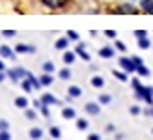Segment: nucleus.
I'll list each match as a JSON object with an SVG mask.
<instances>
[{
  "instance_id": "45",
  "label": "nucleus",
  "mask_w": 153,
  "mask_h": 140,
  "mask_svg": "<svg viewBox=\"0 0 153 140\" xmlns=\"http://www.w3.org/2000/svg\"><path fill=\"white\" fill-rule=\"evenodd\" d=\"M0 71H6V64H4V58H0Z\"/></svg>"
},
{
  "instance_id": "22",
  "label": "nucleus",
  "mask_w": 153,
  "mask_h": 140,
  "mask_svg": "<svg viewBox=\"0 0 153 140\" xmlns=\"http://www.w3.org/2000/svg\"><path fill=\"white\" fill-rule=\"evenodd\" d=\"M136 75H138L140 79H148V77H151V71L148 69V66H146V64H142V66L136 67Z\"/></svg>"
},
{
  "instance_id": "40",
  "label": "nucleus",
  "mask_w": 153,
  "mask_h": 140,
  "mask_svg": "<svg viewBox=\"0 0 153 140\" xmlns=\"http://www.w3.org/2000/svg\"><path fill=\"white\" fill-rule=\"evenodd\" d=\"M142 114H146L148 118H153V106H148V108H144Z\"/></svg>"
},
{
  "instance_id": "9",
  "label": "nucleus",
  "mask_w": 153,
  "mask_h": 140,
  "mask_svg": "<svg viewBox=\"0 0 153 140\" xmlns=\"http://www.w3.org/2000/svg\"><path fill=\"white\" fill-rule=\"evenodd\" d=\"M84 110L90 116H99L101 114V105H99V101H88V103L84 105Z\"/></svg>"
},
{
  "instance_id": "16",
  "label": "nucleus",
  "mask_w": 153,
  "mask_h": 140,
  "mask_svg": "<svg viewBox=\"0 0 153 140\" xmlns=\"http://www.w3.org/2000/svg\"><path fill=\"white\" fill-rule=\"evenodd\" d=\"M71 77H73V73H71L69 66H65V67H62V69H58V79H60V80L67 82V80H71Z\"/></svg>"
},
{
  "instance_id": "32",
  "label": "nucleus",
  "mask_w": 153,
  "mask_h": 140,
  "mask_svg": "<svg viewBox=\"0 0 153 140\" xmlns=\"http://www.w3.org/2000/svg\"><path fill=\"white\" fill-rule=\"evenodd\" d=\"M142 110H144V108H142L140 105H131V106H129V112H131V116H140Z\"/></svg>"
},
{
  "instance_id": "3",
  "label": "nucleus",
  "mask_w": 153,
  "mask_h": 140,
  "mask_svg": "<svg viewBox=\"0 0 153 140\" xmlns=\"http://www.w3.org/2000/svg\"><path fill=\"white\" fill-rule=\"evenodd\" d=\"M6 75H7V79H10V80L21 82L26 77V69L25 67H11V69H6Z\"/></svg>"
},
{
  "instance_id": "35",
  "label": "nucleus",
  "mask_w": 153,
  "mask_h": 140,
  "mask_svg": "<svg viewBox=\"0 0 153 140\" xmlns=\"http://www.w3.org/2000/svg\"><path fill=\"white\" fill-rule=\"evenodd\" d=\"M17 32L15 30H2V37H15Z\"/></svg>"
},
{
  "instance_id": "10",
  "label": "nucleus",
  "mask_w": 153,
  "mask_h": 140,
  "mask_svg": "<svg viewBox=\"0 0 153 140\" xmlns=\"http://www.w3.org/2000/svg\"><path fill=\"white\" fill-rule=\"evenodd\" d=\"M13 49L17 54H36V51H37L34 45H28V43H17Z\"/></svg>"
},
{
  "instance_id": "1",
  "label": "nucleus",
  "mask_w": 153,
  "mask_h": 140,
  "mask_svg": "<svg viewBox=\"0 0 153 140\" xmlns=\"http://www.w3.org/2000/svg\"><path fill=\"white\" fill-rule=\"evenodd\" d=\"M131 86L134 90V97L138 101H144L146 105H153V86H146L140 82V77H133L131 79Z\"/></svg>"
},
{
  "instance_id": "8",
  "label": "nucleus",
  "mask_w": 153,
  "mask_h": 140,
  "mask_svg": "<svg viewBox=\"0 0 153 140\" xmlns=\"http://www.w3.org/2000/svg\"><path fill=\"white\" fill-rule=\"evenodd\" d=\"M39 99H41V103H43V105H49V106H51V105H58V106H65V105L62 103V101H60V99H58V97L54 95V93H43V95H41Z\"/></svg>"
},
{
  "instance_id": "34",
  "label": "nucleus",
  "mask_w": 153,
  "mask_h": 140,
  "mask_svg": "<svg viewBox=\"0 0 153 140\" xmlns=\"http://www.w3.org/2000/svg\"><path fill=\"white\" fill-rule=\"evenodd\" d=\"M67 37H69L71 41H76V43H79V39H80V36L76 34L75 30H67Z\"/></svg>"
},
{
  "instance_id": "7",
  "label": "nucleus",
  "mask_w": 153,
  "mask_h": 140,
  "mask_svg": "<svg viewBox=\"0 0 153 140\" xmlns=\"http://www.w3.org/2000/svg\"><path fill=\"white\" fill-rule=\"evenodd\" d=\"M0 58L4 60H17V52L10 45H0Z\"/></svg>"
},
{
  "instance_id": "19",
  "label": "nucleus",
  "mask_w": 153,
  "mask_h": 140,
  "mask_svg": "<svg viewBox=\"0 0 153 140\" xmlns=\"http://www.w3.org/2000/svg\"><path fill=\"white\" fill-rule=\"evenodd\" d=\"M140 10L148 15H153V0H140Z\"/></svg>"
},
{
  "instance_id": "39",
  "label": "nucleus",
  "mask_w": 153,
  "mask_h": 140,
  "mask_svg": "<svg viewBox=\"0 0 153 140\" xmlns=\"http://www.w3.org/2000/svg\"><path fill=\"white\" fill-rule=\"evenodd\" d=\"M134 37H138V39L140 37H148V32L146 30H134Z\"/></svg>"
},
{
  "instance_id": "48",
  "label": "nucleus",
  "mask_w": 153,
  "mask_h": 140,
  "mask_svg": "<svg viewBox=\"0 0 153 140\" xmlns=\"http://www.w3.org/2000/svg\"><path fill=\"white\" fill-rule=\"evenodd\" d=\"M151 106H153V105H151Z\"/></svg>"
},
{
  "instance_id": "42",
  "label": "nucleus",
  "mask_w": 153,
  "mask_h": 140,
  "mask_svg": "<svg viewBox=\"0 0 153 140\" xmlns=\"http://www.w3.org/2000/svg\"><path fill=\"white\" fill-rule=\"evenodd\" d=\"M88 140H101V135H99V133H90Z\"/></svg>"
},
{
  "instance_id": "26",
  "label": "nucleus",
  "mask_w": 153,
  "mask_h": 140,
  "mask_svg": "<svg viewBox=\"0 0 153 140\" xmlns=\"http://www.w3.org/2000/svg\"><path fill=\"white\" fill-rule=\"evenodd\" d=\"M112 75H114V79H118L121 82H129V75L125 71H120V69H112Z\"/></svg>"
},
{
  "instance_id": "12",
  "label": "nucleus",
  "mask_w": 153,
  "mask_h": 140,
  "mask_svg": "<svg viewBox=\"0 0 153 140\" xmlns=\"http://www.w3.org/2000/svg\"><path fill=\"white\" fill-rule=\"evenodd\" d=\"M76 58H79V56H76V52H75V51H69V49L64 51V54H62V60H64L65 66H73Z\"/></svg>"
},
{
  "instance_id": "36",
  "label": "nucleus",
  "mask_w": 153,
  "mask_h": 140,
  "mask_svg": "<svg viewBox=\"0 0 153 140\" xmlns=\"http://www.w3.org/2000/svg\"><path fill=\"white\" fill-rule=\"evenodd\" d=\"M105 36L110 37V39H116V37H118V32H116V30H105Z\"/></svg>"
},
{
  "instance_id": "31",
  "label": "nucleus",
  "mask_w": 153,
  "mask_h": 140,
  "mask_svg": "<svg viewBox=\"0 0 153 140\" xmlns=\"http://www.w3.org/2000/svg\"><path fill=\"white\" fill-rule=\"evenodd\" d=\"M114 49L120 51V52H127V45L121 41V39H114Z\"/></svg>"
},
{
  "instance_id": "21",
  "label": "nucleus",
  "mask_w": 153,
  "mask_h": 140,
  "mask_svg": "<svg viewBox=\"0 0 153 140\" xmlns=\"http://www.w3.org/2000/svg\"><path fill=\"white\" fill-rule=\"evenodd\" d=\"M39 82H41V86H52V84H54V77L49 75V73H41Z\"/></svg>"
},
{
  "instance_id": "5",
  "label": "nucleus",
  "mask_w": 153,
  "mask_h": 140,
  "mask_svg": "<svg viewBox=\"0 0 153 140\" xmlns=\"http://www.w3.org/2000/svg\"><path fill=\"white\" fill-rule=\"evenodd\" d=\"M73 51L76 52V56H79L80 60H84V62H86V64H90V62H91V56L88 54V49H86V43L79 41V43L75 45V49H73Z\"/></svg>"
},
{
  "instance_id": "24",
  "label": "nucleus",
  "mask_w": 153,
  "mask_h": 140,
  "mask_svg": "<svg viewBox=\"0 0 153 140\" xmlns=\"http://www.w3.org/2000/svg\"><path fill=\"white\" fill-rule=\"evenodd\" d=\"M49 135H51L52 140H60L62 138V129H60L58 125H51L49 127Z\"/></svg>"
},
{
  "instance_id": "37",
  "label": "nucleus",
  "mask_w": 153,
  "mask_h": 140,
  "mask_svg": "<svg viewBox=\"0 0 153 140\" xmlns=\"http://www.w3.org/2000/svg\"><path fill=\"white\" fill-rule=\"evenodd\" d=\"M0 131H10V121L7 120H0Z\"/></svg>"
},
{
  "instance_id": "14",
  "label": "nucleus",
  "mask_w": 153,
  "mask_h": 140,
  "mask_svg": "<svg viewBox=\"0 0 153 140\" xmlns=\"http://www.w3.org/2000/svg\"><path fill=\"white\" fill-rule=\"evenodd\" d=\"M67 97H71V99L82 97V88L76 86V84H69V88H67Z\"/></svg>"
},
{
  "instance_id": "18",
  "label": "nucleus",
  "mask_w": 153,
  "mask_h": 140,
  "mask_svg": "<svg viewBox=\"0 0 153 140\" xmlns=\"http://www.w3.org/2000/svg\"><path fill=\"white\" fill-rule=\"evenodd\" d=\"M30 105V99L25 97V95H19V97H15V106L21 108V110H25V108H28Z\"/></svg>"
},
{
  "instance_id": "29",
  "label": "nucleus",
  "mask_w": 153,
  "mask_h": 140,
  "mask_svg": "<svg viewBox=\"0 0 153 140\" xmlns=\"http://www.w3.org/2000/svg\"><path fill=\"white\" fill-rule=\"evenodd\" d=\"M26 79H28L30 82H32V86H34V90H39V88H41V82H39V79H37V77H34L32 73L28 71V69H26Z\"/></svg>"
},
{
  "instance_id": "33",
  "label": "nucleus",
  "mask_w": 153,
  "mask_h": 140,
  "mask_svg": "<svg viewBox=\"0 0 153 140\" xmlns=\"http://www.w3.org/2000/svg\"><path fill=\"white\" fill-rule=\"evenodd\" d=\"M39 112H41V116L43 118H51V110H49V105H41V108H39Z\"/></svg>"
},
{
  "instance_id": "13",
  "label": "nucleus",
  "mask_w": 153,
  "mask_h": 140,
  "mask_svg": "<svg viewBox=\"0 0 153 140\" xmlns=\"http://www.w3.org/2000/svg\"><path fill=\"white\" fill-rule=\"evenodd\" d=\"M62 118L64 120H76V110L73 106H69V105H65V106H62Z\"/></svg>"
},
{
  "instance_id": "20",
  "label": "nucleus",
  "mask_w": 153,
  "mask_h": 140,
  "mask_svg": "<svg viewBox=\"0 0 153 140\" xmlns=\"http://www.w3.org/2000/svg\"><path fill=\"white\" fill-rule=\"evenodd\" d=\"M43 135H45V133H43V129H41V127H32V129L28 131V136L32 138V140H41Z\"/></svg>"
},
{
  "instance_id": "46",
  "label": "nucleus",
  "mask_w": 153,
  "mask_h": 140,
  "mask_svg": "<svg viewBox=\"0 0 153 140\" xmlns=\"http://www.w3.org/2000/svg\"><path fill=\"white\" fill-rule=\"evenodd\" d=\"M151 135H153V129H151Z\"/></svg>"
},
{
  "instance_id": "41",
  "label": "nucleus",
  "mask_w": 153,
  "mask_h": 140,
  "mask_svg": "<svg viewBox=\"0 0 153 140\" xmlns=\"http://www.w3.org/2000/svg\"><path fill=\"white\" fill-rule=\"evenodd\" d=\"M105 131L106 133H116V125H114V123H108V125L105 127Z\"/></svg>"
},
{
  "instance_id": "28",
  "label": "nucleus",
  "mask_w": 153,
  "mask_h": 140,
  "mask_svg": "<svg viewBox=\"0 0 153 140\" xmlns=\"http://www.w3.org/2000/svg\"><path fill=\"white\" fill-rule=\"evenodd\" d=\"M19 84H21V88H22V92H25V93H32V92H34V86H32V82H30V80L26 79V77H25V79H22Z\"/></svg>"
},
{
  "instance_id": "17",
  "label": "nucleus",
  "mask_w": 153,
  "mask_h": 140,
  "mask_svg": "<svg viewBox=\"0 0 153 140\" xmlns=\"http://www.w3.org/2000/svg\"><path fill=\"white\" fill-rule=\"evenodd\" d=\"M56 64H54V62H51V60H47V62H43V64H41V71L43 73H49V75H52V73H54L56 71Z\"/></svg>"
},
{
  "instance_id": "38",
  "label": "nucleus",
  "mask_w": 153,
  "mask_h": 140,
  "mask_svg": "<svg viewBox=\"0 0 153 140\" xmlns=\"http://www.w3.org/2000/svg\"><path fill=\"white\" fill-rule=\"evenodd\" d=\"M0 140H11V133L10 131H0Z\"/></svg>"
},
{
  "instance_id": "11",
  "label": "nucleus",
  "mask_w": 153,
  "mask_h": 140,
  "mask_svg": "<svg viewBox=\"0 0 153 140\" xmlns=\"http://www.w3.org/2000/svg\"><path fill=\"white\" fill-rule=\"evenodd\" d=\"M69 43H71V39H69L67 36H64V37H58V39L54 41V49L64 52V51H67V49H69Z\"/></svg>"
},
{
  "instance_id": "30",
  "label": "nucleus",
  "mask_w": 153,
  "mask_h": 140,
  "mask_svg": "<svg viewBox=\"0 0 153 140\" xmlns=\"http://www.w3.org/2000/svg\"><path fill=\"white\" fill-rule=\"evenodd\" d=\"M25 118L26 120H30V121H34L36 118H37V110H36V108H25Z\"/></svg>"
},
{
  "instance_id": "44",
  "label": "nucleus",
  "mask_w": 153,
  "mask_h": 140,
  "mask_svg": "<svg viewBox=\"0 0 153 140\" xmlns=\"http://www.w3.org/2000/svg\"><path fill=\"white\" fill-rule=\"evenodd\" d=\"M7 79V75H6V71H0V84H2L4 80Z\"/></svg>"
},
{
  "instance_id": "47",
  "label": "nucleus",
  "mask_w": 153,
  "mask_h": 140,
  "mask_svg": "<svg viewBox=\"0 0 153 140\" xmlns=\"http://www.w3.org/2000/svg\"><path fill=\"white\" fill-rule=\"evenodd\" d=\"M151 49H153V47H151Z\"/></svg>"
},
{
  "instance_id": "4",
  "label": "nucleus",
  "mask_w": 153,
  "mask_h": 140,
  "mask_svg": "<svg viewBox=\"0 0 153 140\" xmlns=\"http://www.w3.org/2000/svg\"><path fill=\"white\" fill-rule=\"evenodd\" d=\"M118 54V51L114 49L112 45H105V47H99V51H97V56L101 58V60H110L114 58Z\"/></svg>"
},
{
  "instance_id": "2",
  "label": "nucleus",
  "mask_w": 153,
  "mask_h": 140,
  "mask_svg": "<svg viewBox=\"0 0 153 140\" xmlns=\"http://www.w3.org/2000/svg\"><path fill=\"white\" fill-rule=\"evenodd\" d=\"M118 64H120V67H121V71H125L127 75L136 73V64L133 62L131 56H121V58L118 60Z\"/></svg>"
},
{
  "instance_id": "27",
  "label": "nucleus",
  "mask_w": 153,
  "mask_h": 140,
  "mask_svg": "<svg viewBox=\"0 0 153 140\" xmlns=\"http://www.w3.org/2000/svg\"><path fill=\"white\" fill-rule=\"evenodd\" d=\"M75 125H76V129H79V131H86L90 127V121L86 118H76L75 120Z\"/></svg>"
},
{
  "instance_id": "43",
  "label": "nucleus",
  "mask_w": 153,
  "mask_h": 140,
  "mask_svg": "<svg viewBox=\"0 0 153 140\" xmlns=\"http://www.w3.org/2000/svg\"><path fill=\"white\" fill-rule=\"evenodd\" d=\"M133 58V62H134V64H136V67H138V66H142L144 64V60L140 58V56H131Z\"/></svg>"
},
{
  "instance_id": "6",
  "label": "nucleus",
  "mask_w": 153,
  "mask_h": 140,
  "mask_svg": "<svg viewBox=\"0 0 153 140\" xmlns=\"http://www.w3.org/2000/svg\"><path fill=\"white\" fill-rule=\"evenodd\" d=\"M39 2L49 10H62V7L69 4V0H39Z\"/></svg>"
},
{
  "instance_id": "15",
  "label": "nucleus",
  "mask_w": 153,
  "mask_h": 140,
  "mask_svg": "<svg viewBox=\"0 0 153 140\" xmlns=\"http://www.w3.org/2000/svg\"><path fill=\"white\" fill-rule=\"evenodd\" d=\"M90 84H91V88H95V90H101V88H105V77H101V75H94L90 79Z\"/></svg>"
},
{
  "instance_id": "25",
  "label": "nucleus",
  "mask_w": 153,
  "mask_h": 140,
  "mask_svg": "<svg viewBox=\"0 0 153 140\" xmlns=\"http://www.w3.org/2000/svg\"><path fill=\"white\" fill-rule=\"evenodd\" d=\"M112 95L110 93H99V97H97V101H99V105L101 106H106V105H110L112 103Z\"/></svg>"
},
{
  "instance_id": "23",
  "label": "nucleus",
  "mask_w": 153,
  "mask_h": 140,
  "mask_svg": "<svg viewBox=\"0 0 153 140\" xmlns=\"http://www.w3.org/2000/svg\"><path fill=\"white\" fill-rule=\"evenodd\" d=\"M136 45H138L140 51H148V49H151V47H153L151 39H148V37H140V39L136 41Z\"/></svg>"
}]
</instances>
